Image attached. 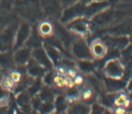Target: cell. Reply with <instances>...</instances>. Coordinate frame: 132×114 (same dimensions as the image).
I'll return each instance as SVG.
<instances>
[{"label": "cell", "instance_id": "cell-1", "mask_svg": "<svg viewBox=\"0 0 132 114\" xmlns=\"http://www.w3.org/2000/svg\"><path fill=\"white\" fill-rule=\"evenodd\" d=\"M126 68L122 60L118 57H112L103 66V73L106 78L122 79L126 74Z\"/></svg>", "mask_w": 132, "mask_h": 114}, {"label": "cell", "instance_id": "cell-2", "mask_svg": "<svg viewBox=\"0 0 132 114\" xmlns=\"http://www.w3.org/2000/svg\"><path fill=\"white\" fill-rule=\"evenodd\" d=\"M67 29L73 36L77 38H83V37H86L90 32L91 23L89 22V18L83 15L67 23Z\"/></svg>", "mask_w": 132, "mask_h": 114}, {"label": "cell", "instance_id": "cell-3", "mask_svg": "<svg viewBox=\"0 0 132 114\" xmlns=\"http://www.w3.org/2000/svg\"><path fill=\"white\" fill-rule=\"evenodd\" d=\"M18 12L27 19L34 21L42 13L41 3L39 0H22L18 3Z\"/></svg>", "mask_w": 132, "mask_h": 114}, {"label": "cell", "instance_id": "cell-4", "mask_svg": "<svg viewBox=\"0 0 132 114\" xmlns=\"http://www.w3.org/2000/svg\"><path fill=\"white\" fill-rule=\"evenodd\" d=\"M18 26L16 24H10L0 30V52L10 51L14 48L15 33Z\"/></svg>", "mask_w": 132, "mask_h": 114}, {"label": "cell", "instance_id": "cell-5", "mask_svg": "<svg viewBox=\"0 0 132 114\" xmlns=\"http://www.w3.org/2000/svg\"><path fill=\"white\" fill-rule=\"evenodd\" d=\"M84 12H85V3L77 2L75 4H72V5L63 8L59 19H60V22L62 24H67L76 17L83 16Z\"/></svg>", "mask_w": 132, "mask_h": 114}, {"label": "cell", "instance_id": "cell-6", "mask_svg": "<svg viewBox=\"0 0 132 114\" xmlns=\"http://www.w3.org/2000/svg\"><path fill=\"white\" fill-rule=\"evenodd\" d=\"M70 51L77 59H92L89 45L83 38H76L70 46Z\"/></svg>", "mask_w": 132, "mask_h": 114}, {"label": "cell", "instance_id": "cell-7", "mask_svg": "<svg viewBox=\"0 0 132 114\" xmlns=\"http://www.w3.org/2000/svg\"><path fill=\"white\" fill-rule=\"evenodd\" d=\"M40 3L42 12L46 16H50L55 19L60 18L61 12L63 10L60 0H41Z\"/></svg>", "mask_w": 132, "mask_h": 114}, {"label": "cell", "instance_id": "cell-8", "mask_svg": "<svg viewBox=\"0 0 132 114\" xmlns=\"http://www.w3.org/2000/svg\"><path fill=\"white\" fill-rule=\"evenodd\" d=\"M103 41L109 46V50L120 52L123 48L130 43L128 36H120V35H111L105 36L103 38Z\"/></svg>", "mask_w": 132, "mask_h": 114}, {"label": "cell", "instance_id": "cell-9", "mask_svg": "<svg viewBox=\"0 0 132 114\" xmlns=\"http://www.w3.org/2000/svg\"><path fill=\"white\" fill-rule=\"evenodd\" d=\"M31 26L27 22H23L18 25L16 33H15V41H14V49L22 48L26 44L27 40L31 35Z\"/></svg>", "mask_w": 132, "mask_h": 114}, {"label": "cell", "instance_id": "cell-10", "mask_svg": "<svg viewBox=\"0 0 132 114\" xmlns=\"http://www.w3.org/2000/svg\"><path fill=\"white\" fill-rule=\"evenodd\" d=\"M89 50L92 59L101 60L109 54V46L103 41V39H95L89 44Z\"/></svg>", "mask_w": 132, "mask_h": 114}, {"label": "cell", "instance_id": "cell-11", "mask_svg": "<svg viewBox=\"0 0 132 114\" xmlns=\"http://www.w3.org/2000/svg\"><path fill=\"white\" fill-rule=\"evenodd\" d=\"M110 6V3L106 0H91L90 2L85 4V12H84V16H86L87 18H91L95 15H97L98 13H100L101 11L105 10L106 8Z\"/></svg>", "mask_w": 132, "mask_h": 114}, {"label": "cell", "instance_id": "cell-12", "mask_svg": "<svg viewBox=\"0 0 132 114\" xmlns=\"http://www.w3.org/2000/svg\"><path fill=\"white\" fill-rule=\"evenodd\" d=\"M13 58H14V63L16 66H26L31 58V49L26 45L15 49Z\"/></svg>", "mask_w": 132, "mask_h": 114}, {"label": "cell", "instance_id": "cell-13", "mask_svg": "<svg viewBox=\"0 0 132 114\" xmlns=\"http://www.w3.org/2000/svg\"><path fill=\"white\" fill-rule=\"evenodd\" d=\"M31 57L34 58L37 63L43 66L45 69H51L53 67V63L51 62V59L48 58L47 54H46L44 48H42V46L31 50Z\"/></svg>", "mask_w": 132, "mask_h": 114}, {"label": "cell", "instance_id": "cell-14", "mask_svg": "<svg viewBox=\"0 0 132 114\" xmlns=\"http://www.w3.org/2000/svg\"><path fill=\"white\" fill-rule=\"evenodd\" d=\"M127 86L126 80L122 79H111L106 78L104 80V88L110 93H117L122 90Z\"/></svg>", "mask_w": 132, "mask_h": 114}, {"label": "cell", "instance_id": "cell-15", "mask_svg": "<svg viewBox=\"0 0 132 114\" xmlns=\"http://www.w3.org/2000/svg\"><path fill=\"white\" fill-rule=\"evenodd\" d=\"M45 71H46V69L44 67L41 66L39 63H37L32 57L27 63V65H26V72H27V74H29L30 77L35 78V79L43 77Z\"/></svg>", "mask_w": 132, "mask_h": 114}, {"label": "cell", "instance_id": "cell-16", "mask_svg": "<svg viewBox=\"0 0 132 114\" xmlns=\"http://www.w3.org/2000/svg\"><path fill=\"white\" fill-rule=\"evenodd\" d=\"M44 50L47 54L48 58L51 59V62L53 63V65L58 66L59 64L61 63L62 60V51L60 49L56 48L54 45H51L48 43H45L44 45Z\"/></svg>", "mask_w": 132, "mask_h": 114}, {"label": "cell", "instance_id": "cell-17", "mask_svg": "<svg viewBox=\"0 0 132 114\" xmlns=\"http://www.w3.org/2000/svg\"><path fill=\"white\" fill-rule=\"evenodd\" d=\"M37 31L42 38L46 39V38H48L55 33V26L50 21H42V22L39 23Z\"/></svg>", "mask_w": 132, "mask_h": 114}, {"label": "cell", "instance_id": "cell-18", "mask_svg": "<svg viewBox=\"0 0 132 114\" xmlns=\"http://www.w3.org/2000/svg\"><path fill=\"white\" fill-rule=\"evenodd\" d=\"M14 58L10 51L0 52V69L1 70H10L14 67Z\"/></svg>", "mask_w": 132, "mask_h": 114}, {"label": "cell", "instance_id": "cell-19", "mask_svg": "<svg viewBox=\"0 0 132 114\" xmlns=\"http://www.w3.org/2000/svg\"><path fill=\"white\" fill-rule=\"evenodd\" d=\"M76 66L82 72L86 73V74L94 73L96 70V64L91 59H78Z\"/></svg>", "mask_w": 132, "mask_h": 114}, {"label": "cell", "instance_id": "cell-20", "mask_svg": "<svg viewBox=\"0 0 132 114\" xmlns=\"http://www.w3.org/2000/svg\"><path fill=\"white\" fill-rule=\"evenodd\" d=\"M130 102L131 101H130L128 95H126V94H123V93H119L118 95H115L113 105L115 108H122V109L128 110Z\"/></svg>", "mask_w": 132, "mask_h": 114}, {"label": "cell", "instance_id": "cell-21", "mask_svg": "<svg viewBox=\"0 0 132 114\" xmlns=\"http://www.w3.org/2000/svg\"><path fill=\"white\" fill-rule=\"evenodd\" d=\"M119 55L125 66L128 67V68L132 67V43H129L126 48H123L120 51Z\"/></svg>", "mask_w": 132, "mask_h": 114}, {"label": "cell", "instance_id": "cell-22", "mask_svg": "<svg viewBox=\"0 0 132 114\" xmlns=\"http://www.w3.org/2000/svg\"><path fill=\"white\" fill-rule=\"evenodd\" d=\"M67 112L69 113H90L91 112V108L88 105V103L85 102H77V103H72L70 107H68Z\"/></svg>", "mask_w": 132, "mask_h": 114}, {"label": "cell", "instance_id": "cell-23", "mask_svg": "<svg viewBox=\"0 0 132 114\" xmlns=\"http://www.w3.org/2000/svg\"><path fill=\"white\" fill-rule=\"evenodd\" d=\"M43 44V41H42V37L39 35L38 31H31V35L29 37V39L27 40V42H26V46H28L30 48L31 50H34L36 48H40L42 46Z\"/></svg>", "mask_w": 132, "mask_h": 114}, {"label": "cell", "instance_id": "cell-24", "mask_svg": "<svg viewBox=\"0 0 132 114\" xmlns=\"http://www.w3.org/2000/svg\"><path fill=\"white\" fill-rule=\"evenodd\" d=\"M96 97L95 94V89L92 87H86V88H83L80 92V99L85 103H89L91 101H94V99Z\"/></svg>", "mask_w": 132, "mask_h": 114}, {"label": "cell", "instance_id": "cell-25", "mask_svg": "<svg viewBox=\"0 0 132 114\" xmlns=\"http://www.w3.org/2000/svg\"><path fill=\"white\" fill-rule=\"evenodd\" d=\"M10 99V90L0 83V108H6Z\"/></svg>", "mask_w": 132, "mask_h": 114}, {"label": "cell", "instance_id": "cell-26", "mask_svg": "<svg viewBox=\"0 0 132 114\" xmlns=\"http://www.w3.org/2000/svg\"><path fill=\"white\" fill-rule=\"evenodd\" d=\"M54 107H55V110L57 112H65L69 107V103L67 101V99L62 96H58L55 100H54Z\"/></svg>", "mask_w": 132, "mask_h": 114}, {"label": "cell", "instance_id": "cell-27", "mask_svg": "<svg viewBox=\"0 0 132 114\" xmlns=\"http://www.w3.org/2000/svg\"><path fill=\"white\" fill-rule=\"evenodd\" d=\"M39 97L42 101H54V93L48 88H41L39 92Z\"/></svg>", "mask_w": 132, "mask_h": 114}, {"label": "cell", "instance_id": "cell-28", "mask_svg": "<svg viewBox=\"0 0 132 114\" xmlns=\"http://www.w3.org/2000/svg\"><path fill=\"white\" fill-rule=\"evenodd\" d=\"M53 79H54V75H53L52 72L44 73V75H43V82L46 85H52L53 84Z\"/></svg>", "mask_w": 132, "mask_h": 114}, {"label": "cell", "instance_id": "cell-29", "mask_svg": "<svg viewBox=\"0 0 132 114\" xmlns=\"http://www.w3.org/2000/svg\"><path fill=\"white\" fill-rule=\"evenodd\" d=\"M91 112L94 113H104L105 112V108L104 105L102 104H99V103H96L91 107Z\"/></svg>", "mask_w": 132, "mask_h": 114}, {"label": "cell", "instance_id": "cell-30", "mask_svg": "<svg viewBox=\"0 0 132 114\" xmlns=\"http://www.w3.org/2000/svg\"><path fill=\"white\" fill-rule=\"evenodd\" d=\"M72 82H73L74 85H82L84 82H85V80H84V77L83 75H80V74H76L73 80H72Z\"/></svg>", "mask_w": 132, "mask_h": 114}, {"label": "cell", "instance_id": "cell-31", "mask_svg": "<svg viewBox=\"0 0 132 114\" xmlns=\"http://www.w3.org/2000/svg\"><path fill=\"white\" fill-rule=\"evenodd\" d=\"M81 0H60V2L62 4L63 8H65V6H69V5H72V4H75L77 2H80Z\"/></svg>", "mask_w": 132, "mask_h": 114}, {"label": "cell", "instance_id": "cell-32", "mask_svg": "<svg viewBox=\"0 0 132 114\" xmlns=\"http://www.w3.org/2000/svg\"><path fill=\"white\" fill-rule=\"evenodd\" d=\"M126 87H127L128 90H132V78L127 82V86H126Z\"/></svg>", "mask_w": 132, "mask_h": 114}, {"label": "cell", "instance_id": "cell-33", "mask_svg": "<svg viewBox=\"0 0 132 114\" xmlns=\"http://www.w3.org/2000/svg\"><path fill=\"white\" fill-rule=\"evenodd\" d=\"M128 92H129L128 97H129V99H130V101L132 102V90H128Z\"/></svg>", "mask_w": 132, "mask_h": 114}, {"label": "cell", "instance_id": "cell-34", "mask_svg": "<svg viewBox=\"0 0 132 114\" xmlns=\"http://www.w3.org/2000/svg\"><path fill=\"white\" fill-rule=\"evenodd\" d=\"M129 41H130V43H132V32L129 35Z\"/></svg>", "mask_w": 132, "mask_h": 114}, {"label": "cell", "instance_id": "cell-35", "mask_svg": "<svg viewBox=\"0 0 132 114\" xmlns=\"http://www.w3.org/2000/svg\"><path fill=\"white\" fill-rule=\"evenodd\" d=\"M114 1H117V2H120V1H127V0H114Z\"/></svg>", "mask_w": 132, "mask_h": 114}, {"label": "cell", "instance_id": "cell-36", "mask_svg": "<svg viewBox=\"0 0 132 114\" xmlns=\"http://www.w3.org/2000/svg\"><path fill=\"white\" fill-rule=\"evenodd\" d=\"M1 81H2V75H1V72H0V83H1Z\"/></svg>", "mask_w": 132, "mask_h": 114}, {"label": "cell", "instance_id": "cell-37", "mask_svg": "<svg viewBox=\"0 0 132 114\" xmlns=\"http://www.w3.org/2000/svg\"><path fill=\"white\" fill-rule=\"evenodd\" d=\"M0 27H1V19H0Z\"/></svg>", "mask_w": 132, "mask_h": 114}, {"label": "cell", "instance_id": "cell-38", "mask_svg": "<svg viewBox=\"0 0 132 114\" xmlns=\"http://www.w3.org/2000/svg\"><path fill=\"white\" fill-rule=\"evenodd\" d=\"M99 1H102V0H99Z\"/></svg>", "mask_w": 132, "mask_h": 114}]
</instances>
